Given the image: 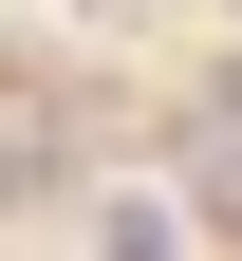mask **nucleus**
Listing matches in <instances>:
<instances>
[{
	"instance_id": "1",
	"label": "nucleus",
	"mask_w": 242,
	"mask_h": 261,
	"mask_svg": "<svg viewBox=\"0 0 242 261\" xmlns=\"http://www.w3.org/2000/svg\"><path fill=\"white\" fill-rule=\"evenodd\" d=\"M112 261H168V224H149V205H130V224H112Z\"/></svg>"
}]
</instances>
